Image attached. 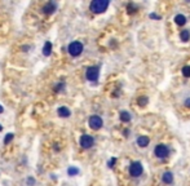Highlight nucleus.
<instances>
[{
  "label": "nucleus",
  "mask_w": 190,
  "mask_h": 186,
  "mask_svg": "<svg viewBox=\"0 0 190 186\" xmlns=\"http://www.w3.org/2000/svg\"><path fill=\"white\" fill-rule=\"evenodd\" d=\"M127 10H128V13H133L135 10H137V8H135V5H133V4H128Z\"/></svg>",
  "instance_id": "6ab92c4d"
},
{
  "label": "nucleus",
  "mask_w": 190,
  "mask_h": 186,
  "mask_svg": "<svg viewBox=\"0 0 190 186\" xmlns=\"http://www.w3.org/2000/svg\"><path fill=\"white\" fill-rule=\"evenodd\" d=\"M182 75L185 78H190V66H184L182 67Z\"/></svg>",
  "instance_id": "f3484780"
},
{
  "label": "nucleus",
  "mask_w": 190,
  "mask_h": 186,
  "mask_svg": "<svg viewBox=\"0 0 190 186\" xmlns=\"http://www.w3.org/2000/svg\"><path fill=\"white\" fill-rule=\"evenodd\" d=\"M67 173L70 174V176H75V174L79 173V169H78L76 167H70V168L67 169Z\"/></svg>",
  "instance_id": "dca6fc26"
},
{
  "label": "nucleus",
  "mask_w": 190,
  "mask_h": 186,
  "mask_svg": "<svg viewBox=\"0 0 190 186\" xmlns=\"http://www.w3.org/2000/svg\"><path fill=\"white\" fill-rule=\"evenodd\" d=\"M120 120H122V122H129L131 120V114L128 111H122L120 112Z\"/></svg>",
  "instance_id": "4468645a"
},
{
  "label": "nucleus",
  "mask_w": 190,
  "mask_h": 186,
  "mask_svg": "<svg viewBox=\"0 0 190 186\" xmlns=\"http://www.w3.org/2000/svg\"><path fill=\"white\" fill-rule=\"evenodd\" d=\"M150 18H155V19H159L160 17H159V16H157V14H154V13H151V14H150Z\"/></svg>",
  "instance_id": "412c9836"
},
{
  "label": "nucleus",
  "mask_w": 190,
  "mask_h": 186,
  "mask_svg": "<svg viewBox=\"0 0 190 186\" xmlns=\"http://www.w3.org/2000/svg\"><path fill=\"white\" fill-rule=\"evenodd\" d=\"M174 22H176V25H178V26H184L186 23V17L182 14H177L176 17H174Z\"/></svg>",
  "instance_id": "ddd939ff"
},
{
  "label": "nucleus",
  "mask_w": 190,
  "mask_h": 186,
  "mask_svg": "<svg viewBox=\"0 0 190 186\" xmlns=\"http://www.w3.org/2000/svg\"><path fill=\"white\" fill-rule=\"evenodd\" d=\"M137 103L140 105V106H145V105L147 103V97H138Z\"/></svg>",
  "instance_id": "a211bd4d"
},
{
  "label": "nucleus",
  "mask_w": 190,
  "mask_h": 186,
  "mask_svg": "<svg viewBox=\"0 0 190 186\" xmlns=\"http://www.w3.org/2000/svg\"><path fill=\"white\" fill-rule=\"evenodd\" d=\"M3 111H4V108H3V106H1V105H0V114H1Z\"/></svg>",
  "instance_id": "b1692460"
},
{
  "label": "nucleus",
  "mask_w": 190,
  "mask_h": 186,
  "mask_svg": "<svg viewBox=\"0 0 190 186\" xmlns=\"http://www.w3.org/2000/svg\"><path fill=\"white\" fill-rule=\"evenodd\" d=\"M185 106L186 107H190V98H188V100L185 101Z\"/></svg>",
  "instance_id": "5701e85b"
},
{
  "label": "nucleus",
  "mask_w": 190,
  "mask_h": 186,
  "mask_svg": "<svg viewBox=\"0 0 190 186\" xmlns=\"http://www.w3.org/2000/svg\"><path fill=\"white\" fill-rule=\"evenodd\" d=\"M98 67H96V66H91V67L87 69V71H85V76H87V79L89 81H96L98 79Z\"/></svg>",
  "instance_id": "20e7f679"
},
{
  "label": "nucleus",
  "mask_w": 190,
  "mask_h": 186,
  "mask_svg": "<svg viewBox=\"0 0 190 186\" xmlns=\"http://www.w3.org/2000/svg\"><path fill=\"white\" fill-rule=\"evenodd\" d=\"M107 7H109V0H93L91 3V5H89L91 10L93 13H97V14L104 13V12L107 9Z\"/></svg>",
  "instance_id": "f257e3e1"
},
{
  "label": "nucleus",
  "mask_w": 190,
  "mask_h": 186,
  "mask_svg": "<svg viewBox=\"0 0 190 186\" xmlns=\"http://www.w3.org/2000/svg\"><path fill=\"white\" fill-rule=\"evenodd\" d=\"M180 38H181V40H182V41H189V39H190V32H189V30L181 31Z\"/></svg>",
  "instance_id": "2eb2a0df"
},
{
  "label": "nucleus",
  "mask_w": 190,
  "mask_h": 186,
  "mask_svg": "<svg viewBox=\"0 0 190 186\" xmlns=\"http://www.w3.org/2000/svg\"><path fill=\"white\" fill-rule=\"evenodd\" d=\"M1 129H3V127H1V125H0V131H1Z\"/></svg>",
  "instance_id": "393cba45"
},
{
  "label": "nucleus",
  "mask_w": 190,
  "mask_h": 186,
  "mask_svg": "<svg viewBox=\"0 0 190 186\" xmlns=\"http://www.w3.org/2000/svg\"><path fill=\"white\" fill-rule=\"evenodd\" d=\"M12 138H13V134H12V133H9V134H8L5 138H4V142H5V143H8L9 141H12Z\"/></svg>",
  "instance_id": "aec40b11"
},
{
  "label": "nucleus",
  "mask_w": 190,
  "mask_h": 186,
  "mask_svg": "<svg viewBox=\"0 0 190 186\" xmlns=\"http://www.w3.org/2000/svg\"><path fill=\"white\" fill-rule=\"evenodd\" d=\"M67 50L72 57H78L81 54V52H83V44H81L80 41H72L69 44Z\"/></svg>",
  "instance_id": "f03ea898"
},
{
  "label": "nucleus",
  "mask_w": 190,
  "mask_h": 186,
  "mask_svg": "<svg viewBox=\"0 0 190 186\" xmlns=\"http://www.w3.org/2000/svg\"><path fill=\"white\" fill-rule=\"evenodd\" d=\"M142 172H143V168H142V164L140 162H135V163H132V164L129 165V174L132 177L141 176Z\"/></svg>",
  "instance_id": "7ed1b4c3"
},
{
  "label": "nucleus",
  "mask_w": 190,
  "mask_h": 186,
  "mask_svg": "<svg viewBox=\"0 0 190 186\" xmlns=\"http://www.w3.org/2000/svg\"><path fill=\"white\" fill-rule=\"evenodd\" d=\"M57 112H58V115H60V116H62V118H67V116L71 115V111H70L67 107H64V106L58 108Z\"/></svg>",
  "instance_id": "9d476101"
},
{
  "label": "nucleus",
  "mask_w": 190,
  "mask_h": 186,
  "mask_svg": "<svg viewBox=\"0 0 190 186\" xmlns=\"http://www.w3.org/2000/svg\"><path fill=\"white\" fill-rule=\"evenodd\" d=\"M115 160H116V159H115V158H112L111 160H110V163H109V167H112V164L115 163Z\"/></svg>",
  "instance_id": "4be33fe9"
},
{
  "label": "nucleus",
  "mask_w": 190,
  "mask_h": 186,
  "mask_svg": "<svg viewBox=\"0 0 190 186\" xmlns=\"http://www.w3.org/2000/svg\"><path fill=\"white\" fill-rule=\"evenodd\" d=\"M93 143H95V140H93L92 136L89 134H83L80 138V145L81 147H84V149H89V147L93 146Z\"/></svg>",
  "instance_id": "423d86ee"
},
{
  "label": "nucleus",
  "mask_w": 190,
  "mask_h": 186,
  "mask_svg": "<svg viewBox=\"0 0 190 186\" xmlns=\"http://www.w3.org/2000/svg\"><path fill=\"white\" fill-rule=\"evenodd\" d=\"M149 142H150V140L147 138L146 136H140L137 138V143H138V146H141V147H146L149 145Z\"/></svg>",
  "instance_id": "1a4fd4ad"
},
{
  "label": "nucleus",
  "mask_w": 190,
  "mask_h": 186,
  "mask_svg": "<svg viewBox=\"0 0 190 186\" xmlns=\"http://www.w3.org/2000/svg\"><path fill=\"white\" fill-rule=\"evenodd\" d=\"M56 8H57L56 4L50 1V3H48V4H45L44 8H43V10H44L45 14H50V13H53V12L56 10Z\"/></svg>",
  "instance_id": "6e6552de"
},
{
  "label": "nucleus",
  "mask_w": 190,
  "mask_h": 186,
  "mask_svg": "<svg viewBox=\"0 0 190 186\" xmlns=\"http://www.w3.org/2000/svg\"><path fill=\"white\" fill-rule=\"evenodd\" d=\"M162 178H163V182H164V184H172L173 182V174L171 172H164Z\"/></svg>",
  "instance_id": "f8f14e48"
},
{
  "label": "nucleus",
  "mask_w": 190,
  "mask_h": 186,
  "mask_svg": "<svg viewBox=\"0 0 190 186\" xmlns=\"http://www.w3.org/2000/svg\"><path fill=\"white\" fill-rule=\"evenodd\" d=\"M154 153L158 158H166L167 155H168V147L166 145H158L154 149Z\"/></svg>",
  "instance_id": "0eeeda50"
},
{
  "label": "nucleus",
  "mask_w": 190,
  "mask_h": 186,
  "mask_svg": "<svg viewBox=\"0 0 190 186\" xmlns=\"http://www.w3.org/2000/svg\"><path fill=\"white\" fill-rule=\"evenodd\" d=\"M89 127L92 128V129H95V131H97V129H100L101 127H102V124H104V122H102V119L100 118V116H97V115H93V116H91L89 118Z\"/></svg>",
  "instance_id": "39448f33"
},
{
  "label": "nucleus",
  "mask_w": 190,
  "mask_h": 186,
  "mask_svg": "<svg viewBox=\"0 0 190 186\" xmlns=\"http://www.w3.org/2000/svg\"><path fill=\"white\" fill-rule=\"evenodd\" d=\"M50 52H52V43L50 41H45L44 44V48H43V54H44L45 57H48Z\"/></svg>",
  "instance_id": "9b49d317"
}]
</instances>
